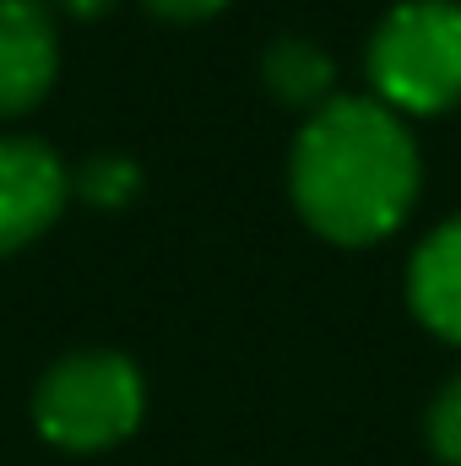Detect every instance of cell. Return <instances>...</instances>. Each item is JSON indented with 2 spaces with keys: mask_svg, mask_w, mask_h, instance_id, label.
Segmentation results:
<instances>
[{
  "mask_svg": "<svg viewBox=\"0 0 461 466\" xmlns=\"http://www.w3.org/2000/svg\"><path fill=\"white\" fill-rule=\"evenodd\" d=\"M418 141L380 98H332L304 119L288 190L310 228L332 244H380L418 201Z\"/></svg>",
  "mask_w": 461,
  "mask_h": 466,
  "instance_id": "6da1fadb",
  "label": "cell"
},
{
  "mask_svg": "<svg viewBox=\"0 0 461 466\" xmlns=\"http://www.w3.org/2000/svg\"><path fill=\"white\" fill-rule=\"evenodd\" d=\"M369 98L391 115H446L461 104V0H402L369 38Z\"/></svg>",
  "mask_w": 461,
  "mask_h": 466,
  "instance_id": "7a4b0ae2",
  "label": "cell"
},
{
  "mask_svg": "<svg viewBox=\"0 0 461 466\" xmlns=\"http://www.w3.org/2000/svg\"><path fill=\"white\" fill-rule=\"evenodd\" d=\"M147 412V380L125 352H71L60 358L38 390H33V423L38 434L66 456H98L115 451L141 429Z\"/></svg>",
  "mask_w": 461,
  "mask_h": 466,
  "instance_id": "3957f363",
  "label": "cell"
},
{
  "mask_svg": "<svg viewBox=\"0 0 461 466\" xmlns=\"http://www.w3.org/2000/svg\"><path fill=\"white\" fill-rule=\"evenodd\" d=\"M71 201V174L55 147L33 136H0V255L33 244Z\"/></svg>",
  "mask_w": 461,
  "mask_h": 466,
  "instance_id": "277c9868",
  "label": "cell"
},
{
  "mask_svg": "<svg viewBox=\"0 0 461 466\" xmlns=\"http://www.w3.org/2000/svg\"><path fill=\"white\" fill-rule=\"evenodd\" d=\"M60 71V33L44 0H0V119L38 109Z\"/></svg>",
  "mask_w": 461,
  "mask_h": 466,
  "instance_id": "5b68a950",
  "label": "cell"
},
{
  "mask_svg": "<svg viewBox=\"0 0 461 466\" xmlns=\"http://www.w3.org/2000/svg\"><path fill=\"white\" fill-rule=\"evenodd\" d=\"M407 304L440 342L461 348V218L440 223L407 260Z\"/></svg>",
  "mask_w": 461,
  "mask_h": 466,
  "instance_id": "8992f818",
  "label": "cell"
},
{
  "mask_svg": "<svg viewBox=\"0 0 461 466\" xmlns=\"http://www.w3.org/2000/svg\"><path fill=\"white\" fill-rule=\"evenodd\" d=\"M261 76H266V93L277 98V104H288V109H321V104H332L337 93H332V82H337V60L315 44V38H277L271 49H266V60H261Z\"/></svg>",
  "mask_w": 461,
  "mask_h": 466,
  "instance_id": "52a82bcc",
  "label": "cell"
},
{
  "mask_svg": "<svg viewBox=\"0 0 461 466\" xmlns=\"http://www.w3.org/2000/svg\"><path fill=\"white\" fill-rule=\"evenodd\" d=\"M71 190H77L93 212H125V207L141 196V168H136L130 157L104 152V157H87V163L77 168Z\"/></svg>",
  "mask_w": 461,
  "mask_h": 466,
  "instance_id": "ba28073f",
  "label": "cell"
},
{
  "mask_svg": "<svg viewBox=\"0 0 461 466\" xmlns=\"http://www.w3.org/2000/svg\"><path fill=\"white\" fill-rule=\"evenodd\" d=\"M424 440H429L435 461L461 466V374H451V380L440 385V396L429 401V412H424Z\"/></svg>",
  "mask_w": 461,
  "mask_h": 466,
  "instance_id": "9c48e42d",
  "label": "cell"
},
{
  "mask_svg": "<svg viewBox=\"0 0 461 466\" xmlns=\"http://www.w3.org/2000/svg\"><path fill=\"white\" fill-rule=\"evenodd\" d=\"M229 0H147V11L152 16H163V22H207V16H218Z\"/></svg>",
  "mask_w": 461,
  "mask_h": 466,
  "instance_id": "30bf717a",
  "label": "cell"
},
{
  "mask_svg": "<svg viewBox=\"0 0 461 466\" xmlns=\"http://www.w3.org/2000/svg\"><path fill=\"white\" fill-rule=\"evenodd\" d=\"M66 16H77V22H98V16H109L119 0H55Z\"/></svg>",
  "mask_w": 461,
  "mask_h": 466,
  "instance_id": "8fae6325",
  "label": "cell"
}]
</instances>
